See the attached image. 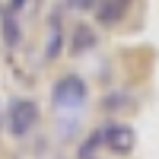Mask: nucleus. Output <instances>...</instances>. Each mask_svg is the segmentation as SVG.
<instances>
[{
  "instance_id": "obj_5",
  "label": "nucleus",
  "mask_w": 159,
  "mask_h": 159,
  "mask_svg": "<svg viewBox=\"0 0 159 159\" xmlns=\"http://www.w3.org/2000/svg\"><path fill=\"white\" fill-rule=\"evenodd\" d=\"M48 25H51V32H48V45H45V61H57L61 57V51H64V22H61V10H54L51 13V19H48Z\"/></svg>"
},
{
  "instance_id": "obj_3",
  "label": "nucleus",
  "mask_w": 159,
  "mask_h": 159,
  "mask_svg": "<svg viewBox=\"0 0 159 159\" xmlns=\"http://www.w3.org/2000/svg\"><path fill=\"white\" fill-rule=\"evenodd\" d=\"M102 147L111 150L115 156H127L130 150L137 147V130L130 124H121V121H111L102 127Z\"/></svg>"
},
{
  "instance_id": "obj_2",
  "label": "nucleus",
  "mask_w": 159,
  "mask_h": 159,
  "mask_svg": "<svg viewBox=\"0 0 159 159\" xmlns=\"http://www.w3.org/2000/svg\"><path fill=\"white\" fill-rule=\"evenodd\" d=\"M38 124V105L32 99H13L10 102V111H7V127L13 137H25L29 130Z\"/></svg>"
},
{
  "instance_id": "obj_8",
  "label": "nucleus",
  "mask_w": 159,
  "mask_h": 159,
  "mask_svg": "<svg viewBox=\"0 0 159 159\" xmlns=\"http://www.w3.org/2000/svg\"><path fill=\"white\" fill-rule=\"evenodd\" d=\"M99 150H102V127H96V130L86 134V140L80 143V150H76V159H96Z\"/></svg>"
},
{
  "instance_id": "obj_11",
  "label": "nucleus",
  "mask_w": 159,
  "mask_h": 159,
  "mask_svg": "<svg viewBox=\"0 0 159 159\" xmlns=\"http://www.w3.org/2000/svg\"><path fill=\"white\" fill-rule=\"evenodd\" d=\"M25 7V0H10V13H19Z\"/></svg>"
},
{
  "instance_id": "obj_6",
  "label": "nucleus",
  "mask_w": 159,
  "mask_h": 159,
  "mask_svg": "<svg viewBox=\"0 0 159 159\" xmlns=\"http://www.w3.org/2000/svg\"><path fill=\"white\" fill-rule=\"evenodd\" d=\"M92 48H96V32H92V25H86V22L73 25L70 42H67V51H70L73 57H80V54H86V51H92Z\"/></svg>"
},
{
  "instance_id": "obj_9",
  "label": "nucleus",
  "mask_w": 159,
  "mask_h": 159,
  "mask_svg": "<svg viewBox=\"0 0 159 159\" xmlns=\"http://www.w3.org/2000/svg\"><path fill=\"white\" fill-rule=\"evenodd\" d=\"M102 105H105V108H121V105H124V108H130L134 102H130L127 96H105V99H102Z\"/></svg>"
},
{
  "instance_id": "obj_1",
  "label": "nucleus",
  "mask_w": 159,
  "mask_h": 159,
  "mask_svg": "<svg viewBox=\"0 0 159 159\" xmlns=\"http://www.w3.org/2000/svg\"><path fill=\"white\" fill-rule=\"evenodd\" d=\"M89 99V86L80 73H64L54 86H51V102L57 111H76L83 108Z\"/></svg>"
},
{
  "instance_id": "obj_4",
  "label": "nucleus",
  "mask_w": 159,
  "mask_h": 159,
  "mask_svg": "<svg viewBox=\"0 0 159 159\" xmlns=\"http://www.w3.org/2000/svg\"><path fill=\"white\" fill-rule=\"evenodd\" d=\"M92 10H96V22L105 25V29H111V25H118V22L127 16L130 0H96Z\"/></svg>"
},
{
  "instance_id": "obj_10",
  "label": "nucleus",
  "mask_w": 159,
  "mask_h": 159,
  "mask_svg": "<svg viewBox=\"0 0 159 159\" xmlns=\"http://www.w3.org/2000/svg\"><path fill=\"white\" fill-rule=\"evenodd\" d=\"M92 3H96V0H67L70 10H92Z\"/></svg>"
},
{
  "instance_id": "obj_7",
  "label": "nucleus",
  "mask_w": 159,
  "mask_h": 159,
  "mask_svg": "<svg viewBox=\"0 0 159 159\" xmlns=\"http://www.w3.org/2000/svg\"><path fill=\"white\" fill-rule=\"evenodd\" d=\"M0 38H3V45L7 48H16L22 42V29H19V19H16V13H3L0 16Z\"/></svg>"
}]
</instances>
